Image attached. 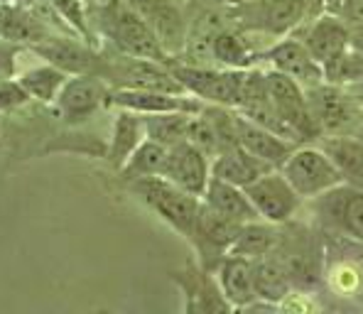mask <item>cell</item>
Masks as SVG:
<instances>
[{
    "label": "cell",
    "instance_id": "d590c367",
    "mask_svg": "<svg viewBox=\"0 0 363 314\" xmlns=\"http://www.w3.org/2000/svg\"><path fill=\"white\" fill-rule=\"evenodd\" d=\"M349 91H354V94L363 101V79H361L359 84H354V86H349Z\"/></svg>",
    "mask_w": 363,
    "mask_h": 314
},
{
    "label": "cell",
    "instance_id": "8d00e7d4",
    "mask_svg": "<svg viewBox=\"0 0 363 314\" xmlns=\"http://www.w3.org/2000/svg\"><path fill=\"white\" fill-rule=\"evenodd\" d=\"M354 135H359V138H361V140H363V120H361V125H359V130H356V133H354Z\"/></svg>",
    "mask_w": 363,
    "mask_h": 314
},
{
    "label": "cell",
    "instance_id": "5bb4252c",
    "mask_svg": "<svg viewBox=\"0 0 363 314\" xmlns=\"http://www.w3.org/2000/svg\"><path fill=\"white\" fill-rule=\"evenodd\" d=\"M123 3L130 5L150 25V30L157 35L164 52L177 60L182 50H184L186 28H189V20H186L184 10L174 0H123Z\"/></svg>",
    "mask_w": 363,
    "mask_h": 314
},
{
    "label": "cell",
    "instance_id": "7a4b0ae2",
    "mask_svg": "<svg viewBox=\"0 0 363 314\" xmlns=\"http://www.w3.org/2000/svg\"><path fill=\"white\" fill-rule=\"evenodd\" d=\"M287 270L295 290H312L322 285L324 233L317 226H297L295 219L280 226V241L272 251Z\"/></svg>",
    "mask_w": 363,
    "mask_h": 314
},
{
    "label": "cell",
    "instance_id": "7c38bea8",
    "mask_svg": "<svg viewBox=\"0 0 363 314\" xmlns=\"http://www.w3.org/2000/svg\"><path fill=\"white\" fill-rule=\"evenodd\" d=\"M238 228H241V223L216 214V211L209 209V206L201 201L189 243L194 246L196 258H199V263L204 265L206 270L216 273L221 258L231 251V243H233V238H236Z\"/></svg>",
    "mask_w": 363,
    "mask_h": 314
},
{
    "label": "cell",
    "instance_id": "5b68a950",
    "mask_svg": "<svg viewBox=\"0 0 363 314\" xmlns=\"http://www.w3.org/2000/svg\"><path fill=\"white\" fill-rule=\"evenodd\" d=\"M167 64L184 91L201 103L238 108L245 69H223L216 64H189L182 60H169Z\"/></svg>",
    "mask_w": 363,
    "mask_h": 314
},
{
    "label": "cell",
    "instance_id": "3957f363",
    "mask_svg": "<svg viewBox=\"0 0 363 314\" xmlns=\"http://www.w3.org/2000/svg\"><path fill=\"white\" fill-rule=\"evenodd\" d=\"M322 285L334 300L363 310V243L324 233Z\"/></svg>",
    "mask_w": 363,
    "mask_h": 314
},
{
    "label": "cell",
    "instance_id": "52a82bcc",
    "mask_svg": "<svg viewBox=\"0 0 363 314\" xmlns=\"http://www.w3.org/2000/svg\"><path fill=\"white\" fill-rule=\"evenodd\" d=\"M314 226L322 233H334L363 243V187L341 182L324 194L309 199Z\"/></svg>",
    "mask_w": 363,
    "mask_h": 314
},
{
    "label": "cell",
    "instance_id": "d6986e66",
    "mask_svg": "<svg viewBox=\"0 0 363 314\" xmlns=\"http://www.w3.org/2000/svg\"><path fill=\"white\" fill-rule=\"evenodd\" d=\"M216 280L233 312H245V307L258 300V295H255L253 260L245 258V255H223L216 268Z\"/></svg>",
    "mask_w": 363,
    "mask_h": 314
},
{
    "label": "cell",
    "instance_id": "d6a6232c",
    "mask_svg": "<svg viewBox=\"0 0 363 314\" xmlns=\"http://www.w3.org/2000/svg\"><path fill=\"white\" fill-rule=\"evenodd\" d=\"M30 103V96L25 94V89L20 86L18 79H5L0 82V113L3 111H13L20 106Z\"/></svg>",
    "mask_w": 363,
    "mask_h": 314
},
{
    "label": "cell",
    "instance_id": "603a6c76",
    "mask_svg": "<svg viewBox=\"0 0 363 314\" xmlns=\"http://www.w3.org/2000/svg\"><path fill=\"white\" fill-rule=\"evenodd\" d=\"M145 140V125H143V116L133 113V111L118 108L111 125V140L106 147V162L113 169H118L128 162V157L135 152V147Z\"/></svg>",
    "mask_w": 363,
    "mask_h": 314
},
{
    "label": "cell",
    "instance_id": "83f0119b",
    "mask_svg": "<svg viewBox=\"0 0 363 314\" xmlns=\"http://www.w3.org/2000/svg\"><path fill=\"white\" fill-rule=\"evenodd\" d=\"M277 241H280V226L263 219L245 221L238 228L236 238L231 243V251L236 255H245V258H260V255H268L275 251Z\"/></svg>",
    "mask_w": 363,
    "mask_h": 314
},
{
    "label": "cell",
    "instance_id": "44dd1931",
    "mask_svg": "<svg viewBox=\"0 0 363 314\" xmlns=\"http://www.w3.org/2000/svg\"><path fill=\"white\" fill-rule=\"evenodd\" d=\"M52 35L45 20L28 5L20 3H0V40L15 42V45L30 47L35 42Z\"/></svg>",
    "mask_w": 363,
    "mask_h": 314
},
{
    "label": "cell",
    "instance_id": "484cf974",
    "mask_svg": "<svg viewBox=\"0 0 363 314\" xmlns=\"http://www.w3.org/2000/svg\"><path fill=\"white\" fill-rule=\"evenodd\" d=\"M72 74H67L64 69H60L57 64L42 62L35 64V67H28L23 72H18V82L20 86L25 89V94L30 96V101H37V103L52 106L57 101V96L62 94L64 84Z\"/></svg>",
    "mask_w": 363,
    "mask_h": 314
},
{
    "label": "cell",
    "instance_id": "4dcf8cb0",
    "mask_svg": "<svg viewBox=\"0 0 363 314\" xmlns=\"http://www.w3.org/2000/svg\"><path fill=\"white\" fill-rule=\"evenodd\" d=\"M186 140L194 142V145L199 147V150L204 152L209 159H213L218 152L226 150V142H223L221 133H218V128L213 125V120L204 113V111H199V113H194L189 118Z\"/></svg>",
    "mask_w": 363,
    "mask_h": 314
},
{
    "label": "cell",
    "instance_id": "2e32d148",
    "mask_svg": "<svg viewBox=\"0 0 363 314\" xmlns=\"http://www.w3.org/2000/svg\"><path fill=\"white\" fill-rule=\"evenodd\" d=\"M162 177L201 199V194H204L206 184L211 179V159L194 142L182 140L177 145L167 147Z\"/></svg>",
    "mask_w": 363,
    "mask_h": 314
},
{
    "label": "cell",
    "instance_id": "cb8c5ba5",
    "mask_svg": "<svg viewBox=\"0 0 363 314\" xmlns=\"http://www.w3.org/2000/svg\"><path fill=\"white\" fill-rule=\"evenodd\" d=\"M201 201H204L209 209L216 211V214L226 216V219H231L236 223L260 219V216L255 214L245 189L236 187V184H231V182H223V179L211 177L204 189V194H201Z\"/></svg>",
    "mask_w": 363,
    "mask_h": 314
},
{
    "label": "cell",
    "instance_id": "6da1fadb",
    "mask_svg": "<svg viewBox=\"0 0 363 314\" xmlns=\"http://www.w3.org/2000/svg\"><path fill=\"white\" fill-rule=\"evenodd\" d=\"M312 5L314 0H233L228 13L236 28L275 42L312 20Z\"/></svg>",
    "mask_w": 363,
    "mask_h": 314
},
{
    "label": "cell",
    "instance_id": "277c9868",
    "mask_svg": "<svg viewBox=\"0 0 363 314\" xmlns=\"http://www.w3.org/2000/svg\"><path fill=\"white\" fill-rule=\"evenodd\" d=\"M125 187L130 194H135L147 209L155 211L169 228H174L179 236H184L186 241H189L191 231H194V223H196V214H199V206H201L199 196L179 189L177 184L164 179L162 174H157V177L133 179V182H125Z\"/></svg>",
    "mask_w": 363,
    "mask_h": 314
},
{
    "label": "cell",
    "instance_id": "e575fe53",
    "mask_svg": "<svg viewBox=\"0 0 363 314\" xmlns=\"http://www.w3.org/2000/svg\"><path fill=\"white\" fill-rule=\"evenodd\" d=\"M349 47L363 52V23H349Z\"/></svg>",
    "mask_w": 363,
    "mask_h": 314
},
{
    "label": "cell",
    "instance_id": "8992f818",
    "mask_svg": "<svg viewBox=\"0 0 363 314\" xmlns=\"http://www.w3.org/2000/svg\"><path fill=\"white\" fill-rule=\"evenodd\" d=\"M99 28V35L106 37L111 50L121 52V55L130 57H143V60H157V62H169L174 57H169L164 52V47L160 45L157 35L150 30V25L121 0L118 8L111 10L106 18H101L94 25V32ZM96 35V37H99Z\"/></svg>",
    "mask_w": 363,
    "mask_h": 314
},
{
    "label": "cell",
    "instance_id": "836d02e7",
    "mask_svg": "<svg viewBox=\"0 0 363 314\" xmlns=\"http://www.w3.org/2000/svg\"><path fill=\"white\" fill-rule=\"evenodd\" d=\"M86 3V13H89V23H91V30H94V25L99 23L101 18H106V15L111 13L113 8H118L121 0H84ZM96 35V32H94Z\"/></svg>",
    "mask_w": 363,
    "mask_h": 314
},
{
    "label": "cell",
    "instance_id": "f1b7e54d",
    "mask_svg": "<svg viewBox=\"0 0 363 314\" xmlns=\"http://www.w3.org/2000/svg\"><path fill=\"white\" fill-rule=\"evenodd\" d=\"M164 159H167V147L150 140V138H145L135 147V152L128 157V162L121 167L123 182H133V179H143V177H157L164 169Z\"/></svg>",
    "mask_w": 363,
    "mask_h": 314
},
{
    "label": "cell",
    "instance_id": "f546056e",
    "mask_svg": "<svg viewBox=\"0 0 363 314\" xmlns=\"http://www.w3.org/2000/svg\"><path fill=\"white\" fill-rule=\"evenodd\" d=\"M194 113L186 111H169V113H147L143 116V125H145V138L160 142L164 147H172L177 142L186 140V128L189 118Z\"/></svg>",
    "mask_w": 363,
    "mask_h": 314
},
{
    "label": "cell",
    "instance_id": "1f68e13d",
    "mask_svg": "<svg viewBox=\"0 0 363 314\" xmlns=\"http://www.w3.org/2000/svg\"><path fill=\"white\" fill-rule=\"evenodd\" d=\"M25 52H28V47L0 40V82L18 77V64Z\"/></svg>",
    "mask_w": 363,
    "mask_h": 314
},
{
    "label": "cell",
    "instance_id": "4316f807",
    "mask_svg": "<svg viewBox=\"0 0 363 314\" xmlns=\"http://www.w3.org/2000/svg\"><path fill=\"white\" fill-rule=\"evenodd\" d=\"M253 278H255V295L258 300L272 302L280 307V302L295 290L287 270L272 253L253 258Z\"/></svg>",
    "mask_w": 363,
    "mask_h": 314
},
{
    "label": "cell",
    "instance_id": "4fadbf2b",
    "mask_svg": "<svg viewBox=\"0 0 363 314\" xmlns=\"http://www.w3.org/2000/svg\"><path fill=\"white\" fill-rule=\"evenodd\" d=\"M169 278L184 295V312H233L218 287L216 273L206 270L199 260L189 258L179 270H172Z\"/></svg>",
    "mask_w": 363,
    "mask_h": 314
},
{
    "label": "cell",
    "instance_id": "7402d4cb",
    "mask_svg": "<svg viewBox=\"0 0 363 314\" xmlns=\"http://www.w3.org/2000/svg\"><path fill=\"white\" fill-rule=\"evenodd\" d=\"M270 169H275V167L265 162V159L250 155L241 145L228 147V150L218 152V155L211 159V177L231 182V184H236V187H248L250 182L263 177Z\"/></svg>",
    "mask_w": 363,
    "mask_h": 314
},
{
    "label": "cell",
    "instance_id": "30bf717a",
    "mask_svg": "<svg viewBox=\"0 0 363 314\" xmlns=\"http://www.w3.org/2000/svg\"><path fill=\"white\" fill-rule=\"evenodd\" d=\"M243 189L248 194L250 204H253L255 214L263 221L277 223V226L295 219L304 204V199L287 182V177L280 169H270Z\"/></svg>",
    "mask_w": 363,
    "mask_h": 314
},
{
    "label": "cell",
    "instance_id": "9c48e42d",
    "mask_svg": "<svg viewBox=\"0 0 363 314\" xmlns=\"http://www.w3.org/2000/svg\"><path fill=\"white\" fill-rule=\"evenodd\" d=\"M280 172L287 177V182L295 187L297 194L304 201L324 194L336 184L344 182L341 172L334 167V162L327 157V152L317 142H302L290 152V157L282 162Z\"/></svg>",
    "mask_w": 363,
    "mask_h": 314
},
{
    "label": "cell",
    "instance_id": "ac0fdd59",
    "mask_svg": "<svg viewBox=\"0 0 363 314\" xmlns=\"http://www.w3.org/2000/svg\"><path fill=\"white\" fill-rule=\"evenodd\" d=\"M300 40L309 50V55L314 57L319 64H329L334 57H339L344 52L346 42H349V23L341 18H334L329 13H319L312 20L302 23L300 28Z\"/></svg>",
    "mask_w": 363,
    "mask_h": 314
},
{
    "label": "cell",
    "instance_id": "ffe728a7",
    "mask_svg": "<svg viewBox=\"0 0 363 314\" xmlns=\"http://www.w3.org/2000/svg\"><path fill=\"white\" fill-rule=\"evenodd\" d=\"M236 142L241 147H245L250 155L265 159V162L272 164L275 169H280L282 162H285V159L290 157V152L297 147L295 142L285 140V138H280L277 133L258 125L255 120L245 118L238 111H236Z\"/></svg>",
    "mask_w": 363,
    "mask_h": 314
},
{
    "label": "cell",
    "instance_id": "8fae6325",
    "mask_svg": "<svg viewBox=\"0 0 363 314\" xmlns=\"http://www.w3.org/2000/svg\"><path fill=\"white\" fill-rule=\"evenodd\" d=\"M52 106L64 123L79 125L111 106V86L94 74H72Z\"/></svg>",
    "mask_w": 363,
    "mask_h": 314
},
{
    "label": "cell",
    "instance_id": "9a60e30c",
    "mask_svg": "<svg viewBox=\"0 0 363 314\" xmlns=\"http://www.w3.org/2000/svg\"><path fill=\"white\" fill-rule=\"evenodd\" d=\"M260 62H265L275 72L287 74L290 79H295L302 89H312L324 82L322 64L309 55V50L304 47V42L297 35H287L275 40L263 52Z\"/></svg>",
    "mask_w": 363,
    "mask_h": 314
},
{
    "label": "cell",
    "instance_id": "d4e9b609",
    "mask_svg": "<svg viewBox=\"0 0 363 314\" xmlns=\"http://www.w3.org/2000/svg\"><path fill=\"white\" fill-rule=\"evenodd\" d=\"M314 142L327 152L344 182L363 187V140L359 135H319Z\"/></svg>",
    "mask_w": 363,
    "mask_h": 314
},
{
    "label": "cell",
    "instance_id": "e0dca14e",
    "mask_svg": "<svg viewBox=\"0 0 363 314\" xmlns=\"http://www.w3.org/2000/svg\"><path fill=\"white\" fill-rule=\"evenodd\" d=\"M111 106L133 111V113H140V116L169 113V111L199 113L204 108V103L189 94L150 91V89H111Z\"/></svg>",
    "mask_w": 363,
    "mask_h": 314
},
{
    "label": "cell",
    "instance_id": "ba28073f",
    "mask_svg": "<svg viewBox=\"0 0 363 314\" xmlns=\"http://www.w3.org/2000/svg\"><path fill=\"white\" fill-rule=\"evenodd\" d=\"M307 106L319 135H354L363 120V101L354 91L334 84L304 89Z\"/></svg>",
    "mask_w": 363,
    "mask_h": 314
},
{
    "label": "cell",
    "instance_id": "74e56055",
    "mask_svg": "<svg viewBox=\"0 0 363 314\" xmlns=\"http://www.w3.org/2000/svg\"><path fill=\"white\" fill-rule=\"evenodd\" d=\"M0 3H13V0H0Z\"/></svg>",
    "mask_w": 363,
    "mask_h": 314
}]
</instances>
